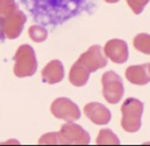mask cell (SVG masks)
Listing matches in <instances>:
<instances>
[{
  "label": "cell",
  "instance_id": "cell-1",
  "mask_svg": "<svg viewBox=\"0 0 150 146\" xmlns=\"http://www.w3.org/2000/svg\"><path fill=\"white\" fill-rule=\"evenodd\" d=\"M144 104L137 98H127L121 106V126L127 133H135L141 128Z\"/></svg>",
  "mask_w": 150,
  "mask_h": 146
},
{
  "label": "cell",
  "instance_id": "cell-2",
  "mask_svg": "<svg viewBox=\"0 0 150 146\" xmlns=\"http://www.w3.org/2000/svg\"><path fill=\"white\" fill-rule=\"evenodd\" d=\"M103 96L111 104L118 103L125 94V88L121 78L116 73L109 71L102 76Z\"/></svg>",
  "mask_w": 150,
  "mask_h": 146
},
{
  "label": "cell",
  "instance_id": "cell-3",
  "mask_svg": "<svg viewBox=\"0 0 150 146\" xmlns=\"http://www.w3.org/2000/svg\"><path fill=\"white\" fill-rule=\"evenodd\" d=\"M61 144L66 145H88L91 141L88 133L79 125L68 122L58 132Z\"/></svg>",
  "mask_w": 150,
  "mask_h": 146
},
{
  "label": "cell",
  "instance_id": "cell-4",
  "mask_svg": "<svg viewBox=\"0 0 150 146\" xmlns=\"http://www.w3.org/2000/svg\"><path fill=\"white\" fill-rule=\"evenodd\" d=\"M52 112L57 119L66 122L77 121L80 117V110L77 104L66 97L57 98L52 104Z\"/></svg>",
  "mask_w": 150,
  "mask_h": 146
},
{
  "label": "cell",
  "instance_id": "cell-5",
  "mask_svg": "<svg viewBox=\"0 0 150 146\" xmlns=\"http://www.w3.org/2000/svg\"><path fill=\"white\" fill-rule=\"evenodd\" d=\"M77 61L86 66L88 70L93 73L107 66V56L100 45H94L82 53Z\"/></svg>",
  "mask_w": 150,
  "mask_h": 146
},
{
  "label": "cell",
  "instance_id": "cell-6",
  "mask_svg": "<svg viewBox=\"0 0 150 146\" xmlns=\"http://www.w3.org/2000/svg\"><path fill=\"white\" fill-rule=\"evenodd\" d=\"M105 55L115 64H123L129 58L127 44L123 40L112 39L108 41L104 48Z\"/></svg>",
  "mask_w": 150,
  "mask_h": 146
},
{
  "label": "cell",
  "instance_id": "cell-7",
  "mask_svg": "<svg viewBox=\"0 0 150 146\" xmlns=\"http://www.w3.org/2000/svg\"><path fill=\"white\" fill-rule=\"evenodd\" d=\"M84 115L96 125H107L111 119V112L105 105L99 102H91L84 106Z\"/></svg>",
  "mask_w": 150,
  "mask_h": 146
},
{
  "label": "cell",
  "instance_id": "cell-8",
  "mask_svg": "<svg viewBox=\"0 0 150 146\" xmlns=\"http://www.w3.org/2000/svg\"><path fill=\"white\" fill-rule=\"evenodd\" d=\"M125 78L129 83L139 86H143L150 82V73L148 71V64L131 66L125 71Z\"/></svg>",
  "mask_w": 150,
  "mask_h": 146
},
{
  "label": "cell",
  "instance_id": "cell-9",
  "mask_svg": "<svg viewBox=\"0 0 150 146\" xmlns=\"http://www.w3.org/2000/svg\"><path fill=\"white\" fill-rule=\"evenodd\" d=\"M65 75L64 66L60 60L50 61L42 71V78L48 84H56L63 80Z\"/></svg>",
  "mask_w": 150,
  "mask_h": 146
},
{
  "label": "cell",
  "instance_id": "cell-10",
  "mask_svg": "<svg viewBox=\"0 0 150 146\" xmlns=\"http://www.w3.org/2000/svg\"><path fill=\"white\" fill-rule=\"evenodd\" d=\"M90 71L86 66L76 61L69 72V81L75 87H82L88 83L90 78Z\"/></svg>",
  "mask_w": 150,
  "mask_h": 146
},
{
  "label": "cell",
  "instance_id": "cell-11",
  "mask_svg": "<svg viewBox=\"0 0 150 146\" xmlns=\"http://www.w3.org/2000/svg\"><path fill=\"white\" fill-rule=\"evenodd\" d=\"M97 144L98 145H119L120 141L111 130L103 129L99 132Z\"/></svg>",
  "mask_w": 150,
  "mask_h": 146
},
{
  "label": "cell",
  "instance_id": "cell-12",
  "mask_svg": "<svg viewBox=\"0 0 150 146\" xmlns=\"http://www.w3.org/2000/svg\"><path fill=\"white\" fill-rule=\"evenodd\" d=\"M134 47L138 51L145 54H150V35L146 33L138 34L134 38Z\"/></svg>",
  "mask_w": 150,
  "mask_h": 146
},
{
  "label": "cell",
  "instance_id": "cell-13",
  "mask_svg": "<svg viewBox=\"0 0 150 146\" xmlns=\"http://www.w3.org/2000/svg\"><path fill=\"white\" fill-rule=\"evenodd\" d=\"M30 36L36 41H43L47 37V31L45 28L40 26H33L30 30Z\"/></svg>",
  "mask_w": 150,
  "mask_h": 146
},
{
  "label": "cell",
  "instance_id": "cell-14",
  "mask_svg": "<svg viewBox=\"0 0 150 146\" xmlns=\"http://www.w3.org/2000/svg\"><path fill=\"white\" fill-rule=\"evenodd\" d=\"M149 0H127V3L135 15H140L148 4Z\"/></svg>",
  "mask_w": 150,
  "mask_h": 146
},
{
  "label": "cell",
  "instance_id": "cell-15",
  "mask_svg": "<svg viewBox=\"0 0 150 146\" xmlns=\"http://www.w3.org/2000/svg\"><path fill=\"white\" fill-rule=\"evenodd\" d=\"M40 143L47 144H61V140L58 133H50L40 140Z\"/></svg>",
  "mask_w": 150,
  "mask_h": 146
},
{
  "label": "cell",
  "instance_id": "cell-16",
  "mask_svg": "<svg viewBox=\"0 0 150 146\" xmlns=\"http://www.w3.org/2000/svg\"><path fill=\"white\" fill-rule=\"evenodd\" d=\"M105 1L108 3H116V2H118L119 0H105Z\"/></svg>",
  "mask_w": 150,
  "mask_h": 146
},
{
  "label": "cell",
  "instance_id": "cell-17",
  "mask_svg": "<svg viewBox=\"0 0 150 146\" xmlns=\"http://www.w3.org/2000/svg\"><path fill=\"white\" fill-rule=\"evenodd\" d=\"M148 71H149V73H150V64H148Z\"/></svg>",
  "mask_w": 150,
  "mask_h": 146
}]
</instances>
